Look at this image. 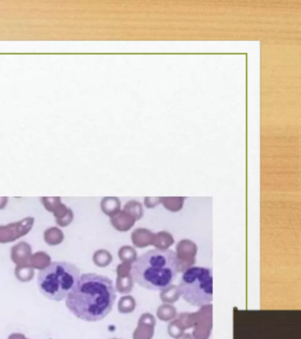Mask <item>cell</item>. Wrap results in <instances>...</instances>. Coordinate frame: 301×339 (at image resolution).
Wrapping results in <instances>:
<instances>
[{
  "mask_svg": "<svg viewBox=\"0 0 301 339\" xmlns=\"http://www.w3.org/2000/svg\"><path fill=\"white\" fill-rule=\"evenodd\" d=\"M121 203L117 197H105L101 201V208L104 214L113 217L120 211Z\"/></svg>",
  "mask_w": 301,
  "mask_h": 339,
  "instance_id": "15",
  "label": "cell"
},
{
  "mask_svg": "<svg viewBox=\"0 0 301 339\" xmlns=\"http://www.w3.org/2000/svg\"><path fill=\"white\" fill-rule=\"evenodd\" d=\"M136 308V301L135 298L130 295L123 296L118 301V309L121 314H130L135 311Z\"/></svg>",
  "mask_w": 301,
  "mask_h": 339,
  "instance_id": "21",
  "label": "cell"
},
{
  "mask_svg": "<svg viewBox=\"0 0 301 339\" xmlns=\"http://www.w3.org/2000/svg\"><path fill=\"white\" fill-rule=\"evenodd\" d=\"M45 241L48 243L49 245L54 246V245H58L59 243L62 242L64 236H63L62 232L59 229L53 227V228L48 229L45 232Z\"/></svg>",
  "mask_w": 301,
  "mask_h": 339,
  "instance_id": "24",
  "label": "cell"
},
{
  "mask_svg": "<svg viewBox=\"0 0 301 339\" xmlns=\"http://www.w3.org/2000/svg\"><path fill=\"white\" fill-rule=\"evenodd\" d=\"M7 197L0 198V208H3L6 206V204H7Z\"/></svg>",
  "mask_w": 301,
  "mask_h": 339,
  "instance_id": "29",
  "label": "cell"
},
{
  "mask_svg": "<svg viewBox=\"0 0 301 339\" xmlns=\"http://www.w3.org/2000/svg\"><path fill=\"white\" fill-rule=\"evenodd\" d=\"M123 210L131 215L136 221L141 220L144 215V209H143L142 203L135 200L126 202Z\"/></svg>",
  "mask_w": 301,
  "mask_h": 339,
  "instance_id": "20",
  "label": "cell"
},
{
  "mask_svg": "<svg viewBox=\"0 0 301 339\" xmlns=\"http://www.w3.org/2000/svg\"><path fill=\"white\" fill-rule=\"evenodd\" d=\"M116 301V289L109 277L83 274L66 297V307L78 318L97 322L105 318Z\"/></svg>",
  "mask_w": 301,
  "mask_h": 339,
  "instance_id": "1",
  "label": "cell"
},
{
  "mask_svg": "<svg viewBox=\"0 0 301 339\" xmlns=\"http://www.w3.org/2000/svg\"><path fill=\"white\" fill-rule=\"evenodd\" d=\"M156 318L149 313H144L139 319L138 326L135 329L134 339H152L155 332Z\"/></svg>",
  "mask_w": 301,
  "mask_h": 339,
  "instance_id": "9",
  "label": "cell"
},
{
  "mask_svg": "<svg viewBox=\"0 0 301 339\" xmlns=\"http://www.w3.org/2000/svg\"><path fill=\"white\" fill-rule=\"evenodd\" d=\"M154 234L148 229H135L131 235L132 242L135 247L144 248L147 246H151L154 239Z\"/></svg>",
  "mask_w": 301,
  "mask_h": 339,
  "instance_id": "11",
  "label": "cell"
},
{
  "mask_svg": "<svg viewBox=\"0 0 301 339\" xmlns=\"http://www.w3.org/2000/svg\"><path fill=\"white\" fill-rule=\"evenodd\" d=\"M34 219L32 218H26L23 221L16 224L0 227V242H11L21 236L27 234L30 231Z\"/></svg>",
  "mask_w": 301,
  "mask_h": 339,
  "instance_id": "8",
  "label": "cell"
},
{
  "mask_svg": "<svg viewBox=\"0 0 301 339\" xmlns=\"http://www.w3.org/2000/svg\"><path fill=\"white\" fill-rule=\"evenodd\" d=\"M185 199V197H162L161 203L169 211L179 212L183 208Z\"/></svg>",
  "mask_w": 301,
  "mask_h": 339,
  "instance_id": "19",
  "label": "cell"
},
{
  "mask_svg": "<svg viewBox=\"0 0 301 339\" xmlns=\"http://www.w3.org/2000/svg\"><path fill=\"white\" fill-rule=\"evenodd\" d=\"M180 288L184 301L201 308L210 304L213 300V277L211 269L193 266L185 270L180 279Z\"/></svg>",
  "mask_w": 301,
  "mask_h": 339,
  "instance_id": "4",
  "label": "cell"
},
{
  "mask_svg": "<svg viewBox=\"0 0 301 339\" xmlns=\"http://www.w3.org/2000/svg\"><path fill=\"white\" fill-rule=\"evenodd\" d=\"M31 256V248L27 243H20L12 249V259L18 266H25Z\"/></svg>",
  "mask_w": 301,
  "mask_h": 339,
  "instance_id": "12",
  "label": "cell"
},
{
  "mask_svg": "<svg viewBox=\"0 0 301 339\" xmlns=\"http://www.w3.org/2000/svg\"><path fill=\"white\" fill-rule=\"evenodd\" d=\"M178 339H194V336H192L191 334H184L183 336H180V338Z\"/></svg>",
  "mask_w": 301,
  "mask_h": 339,
  "instance_id": "30",
  "label": "cell"
},
{
  "mask_svg": "<svg viewBox=\"0 0 301 339\" xmlns=\"http://www.w3.org/2000/svg\"><path fill=\"white\" fill-rule=\"evenodd\" d=\"M94 263L97 266L104 268L111 264L112 262L111 253L105 249L97 250L93 256Z\"/></svg>",
  "mask_w": 301,
  "mask_h": 339,
  "instance_id": "22",
  "label": "cell"
},
{
  "mask_svg": "<svg viewBox=\"0 0 301 339\" xmlns=\"http://www.w3.org/2000/svg\"><path fill=\"white\" fill-rule=\"evenodd\" d=\"M181 297L180 288L178 285L170 284L166 288L163 289L160 292V299L163 304H171L175 303Z\"/></svg>",
  "mask_w": 301,
  "mask_h": 339,
  "instance_id": "14",
  "label": "cell"
},
{
  "mask_svg": "<svg viewBox=\"0 0 301 339\" xmlns=\"http://www.w3.org/2000/svg\"><path fill=\"white\" fill-rule=\"evenodd\" d=\"M177 270L178 272L193 267L197 253V245L190 239H182L176 246Z\"/></svg>",
  "mask_w": 301,
  "mask_h": 339,
  "instance_id": "6",
  "label": "cell"
},
{
  "mask_svg": "<svg viewBox=\"0 0 301 339\" xmlns=\"http://www.w3.org/2000/svg\"><path fill=\"white\" fill-rule=\"evenodd\" d=\"M42 203L49 211L53 212L56 221L61 226L69 225L73 220V211L63 205L59 197H44Z\"/></svg>",
  "mask_w": 301,
  "mask_h": 339,
  "instance_id": "7",
  "label": "cell"
},
{
  "mask_svg": "<svg viewBox=\"0 0 301 339\" xmlns=\"http://www.w3.org/2000/svg\"><path fill=\"white\" fill-rule=\"evenodd\" d=\"M133 264L128 263H122L117 267V275L118 277H126L132 274Z\"/></svg>",
  "mask_w": 301,
  "mask_h": 339,
  "instance_id": "27",
  "label": "cell"
},
{
  "mask_svg": "<svg viewBox=\"0 0 301 339\" xmlns=\"http://www.w3.org/2000/svg\"><path fill=\"white\" fill-rule=\"evenodd\" d=\"M135 281L133 278V275H129L126 277H117V283H116V290L122 294L129 293L134 288Z\"/></svg>",
  "mask_w": 301,
  "mask_h": 339,
  "instance_id": "18",
  "label": "cell"
},
{
  "mask_svg": "<svg viewBox=\"0 0 301 339\" xmlns=\"http://www.w3.org/2000/svg\"><path fill=\"white\" fill-rule=\"evenodd\" d=\"M193 335L194 339H209L212 330V305L202 306L193 313Z\"/></svg>",
  "mask_w": 301,
  "mask_h": 339,
  "instance_id": "5",
  "label": "cell"
},
{
  "mask_svg": "<svg viewBox=\"0 0 301 339\" xmlns=\"http://www.w3.org/2000/svg\"><path fill=\"white\" fill-rule=\"evenodd\" d=\"M80 270L66 262L50 263L38 275V287L45 297L56 301L66 299L80 278Z\"/></svg>",
  "mask_w": 301,
  "mask_h": 339,
  "instance_id": "3",
  "label": "cell"
},
{
  "mask_svg": "<svg viewBox=\"0 0 301 339\" xmlns=\"http://www.w3.org/2000/svg\"><path fill=\"white\" fill-rule=\"evenodd\" d=\"M135 222L136 220L135 218L124 210H120L111 218V225L118 232H128L135 225Z\"/></svg>",
  "mask_w": 301,
  "mask_h": 339,
  "instance_id": "10",
  "label": "cell"
},
{
  "mask_svg": "<svg viewBox=\"0 0 301 339\" xmlns=\"http://www.w3.org/2000/svg\"><path fill=\"white\" fill-rule=\"evenodd\" d=\"M162 201V197H146L144 199V204L148 208H156L160 205Z\"/></svg>",
  "mask_w": 301,
  "mask_h": 339,
  "instance_id": "28",
  "label": "cell"
},
{
  "mask_svg": "<svg viewBox=\"0 0 301 339\" xmlns=\"http://www.w3.org/2000/svg\"><path fill=\"white\" fill-rule=\"evenodd\" d=\"M174 244V238L170 232L166 231H161L154 234L152 246H155L156 249L161 251H165L169 249V247Z\"/></svg>",
  "mask_w": 301,
  "mask_h": 339,
  "instance_id": "13",
  "label": "cell"
},
{
  "mask_svg": "<svg viewBox=\"0 0 301 339\" xmlns=\"http://www.w3.org/2000/svg\"><path fill=\"white\" fill-rule=\"evenodd\" d=\"M15 275L21 282H28L33 278L34 270L30 267L18 266L15 270Z\"/></svg>",
  "mask_w": 301,
  "mask_h": 339,
  "instance_id": "26",
  "label": "cell"
},
{
  "mask_svg": "<svg viewBox=\"0 0 301 339\" xmlns=\"http://www.w3.org/2000/svg\"><path fill=\"white\" fill-rule=\"evenodd\" d=\"M157 317L163 322L173 321L177 317V308L171 304H163L157 308Z\"/></svg>",
  "mask_w": 301,
  "mask_h": 339,
  "instance_id": "16",
  "label": "cell"
},
{
  "mask_svg": "<svg viewBox=\"0 0 301 339\" xmlns=\"http://www.w3.org/2000/svg\"><path fill=\"white\" fill-rule=\"evenodd\" d=\"M115 339H116V338H115Z\"/></svg>",
  "mask_w": 301,
  "mask_h": 339,
  "instance_id": "31",
  "label": "cell"
},
{
  "mask_svg": "<svg viewBox=\"0 0 301 339\" xmlns=\"http://www.w3.org/2000/svg\"><path fill=\"white\" fill-rule=\"evenodd\" d=\"M185 330H186V329L182 324V322H180V320L177 317L170 322V324L168 325V328H167L168 334L174 339L180 338V336H183L185 334L184 333Z\"/></svg>",
  "mask_w": 301,
  "mask_h": 339,
  "instance_id": "25",
  "label": "cell"
},
{
  "mask_svg": "<svg viewBox=\"0 0 301 339\" xmlns=\"http://www.w3.org/2000/svg\"><path fill=\"white\" fill-rule=\"evenodd\" d=\"M50 261H51V258L47 256V253L39 252V253H35L34 256H30L28 264L32 269L36 268V269L42 270L51 263Z\"/></svg>",
  "mask_w": 301,
  "mask_h": 339,
  "instance_id": "17",
  "label": "cell"
},
{
  "mask_svg": "<svg viewBox=\"0 0 301 339\" xmlns=\"http://www.w3.org/2000/svg\"><path fill=\"white\" fill-rule=\"evenodd\" d=\"M118 255L122 263H128L133 264L138 258L136 250L131 246H122L118 250Z\"/></svg>",
  "mask_w": 301,
  "mask_h": 339,
  "instance_id": "23",
  "label": "cell"
},
{
  "mask_svg": "<svg viewBox=\"0 0 301 339\" xmlns=\"http://www.w3.org/2000/svg\"><path fill=\"white\" fill-rule=\"evenodd\" d=\"M176 253L173 250H149L133 263L135 283L148 290L162 291L176 279Z\"/></svg>",
  "mask_w": 301,
  "mask_h": 339,
  "instance_id": "2",
  "label": "cell"
}]
</instances>
